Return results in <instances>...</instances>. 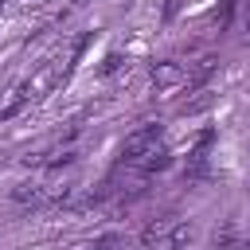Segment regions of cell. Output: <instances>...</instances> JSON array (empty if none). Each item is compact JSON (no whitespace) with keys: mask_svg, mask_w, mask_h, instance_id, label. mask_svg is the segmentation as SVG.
<instances>
[{"mask_svg":"<svg viewBox=\"0 0 250 250\" xmlns=\"http://www.w3.org/2000/svg\"><path fill=\"white\" fill-rule=\"evenodd\" d=\"M152 145H160V125H156V121H148V125H141V129H133V133L125 137V145H121V160L133 164V160H141Z\"/></svg>","mask_w":250,"mask_h":250,"instance_id":"1","label":"cell"},{"mask_svg":"<svg viewBox=\"0 0 250 250\" xmlns=\"http://www.w3.org/2000/svg\"><path fill=\"white\" fill-rule=\"evenodd\" d=\"M152 86L156 90H176V86H184L188 82V70L176 62V59H160V62H152Z\"/></svg>","mask_w":250,"mask_h":250,"instance_id":"2","label":"cell"},{"mask_svg":"<svg viewBox=\"0 0 250 250\" xmlns=\"http://www.w3.org/2000/svg\"><path fill=\"white\" fill-rule=\"evenodd\" d=\"M133 168L141 172V176H156V172H168L172 168V152L164 148V145H152L141 160H133Z\"/></svg>","mask_w":250,"mask_h":250,"instance_id":"3","label":"cell"},{"mask_svg":"<svg viewBox=\"0 0 250 250\" xmlns=\"http://www.w3.org/2000/svg\"><path fill=\"white\" fill-rule=\"evenodd\" d=\"M59 78H62V66H59V62H43V70H39V74L31 78V86H27V90H31V98H43Z\"/></svg>","mask_w":250,"mask_h":250,"instance_id":"4","label":"cell"},{"mask_svg":"<svg viewBox=\"0 0 250 250\" xmlns=\"http://www.w3.org/2000/svg\"><path fill=\"white\" fill-rule=\"evenodd\" d=\"M215 70H219V59H215V55H203V59H199V62L188 70V86L203 90V86H207V78H211Z\"/></svg>","mask_w":250,"mask_h":250,"instance_id":"5","label":"cell"},{"mask_svg":"<svg viewBox=\"0 0 250 250\" xmlns=\"http://www.w3.org/2000/svg\"><path fill=\"white\" fill-rule=\"evenodd\" d=\"M215 105V94L203 86V90H195V98H188L184 105H180V117H195V113H207Z\"/></svg>","mask_w":250,"mask_h":250,"instance_id":"6","label":"cell"},{"mask_svg":"<svg viewBox=\"0 0 250 250\" xmlns=\"http://www.w3.org/2000/svg\"><path fill=\"white\" fill-rule=\"evenodd\" d=\"M191 238H195V227L191 223H172V230L164 238V250H184V246H191Z\"/></svg>","mask_w":250,"mask_h":250,"instance_id":"7","label":"cell"},{"mask_svg":"<svg viewBox=\"0 0 250 250\" xmlns=\"http://www.w3.org/2000/svg\"><path fill=\"white\" fill-rule=\"evenodd\" d=\"M12 199L16 203H47V188H39V184H16L12 188Z\"/></svg>","mask_w":250,"mask_h":250,"instance_id":"8","label":"cell"},{"mask_svg":"<svg viewBox=\"0 0 250 250\" xmlns=\"http://www.w3.org/2000/svg\"><path fill=\"white\" fill-rule=\"evenodd\" d=\"M168 230H172V223H168V219H152V223L141 230V242H145V246H156V242H164V238H168Z\"/></svg>","mask_w":250,"mask_h":250,"instance_id":"9","label":"cell"},{"mask_svg":"<svg viewBox=\"0 0 250 250\" xmlns=\"http://www.w3.org/2000/svg\"><path fill=\"white\" fill-rule=\"evenodd\" d=\"M23 102H27V86H16V90H12V98H8V105L0 109V121H8V117H16V113L23 109Z\"/></svg>","mask_w":250,"mask_h":250,"instance_id":"10","label":"cell"},{"mask_svg":"<svg viewBox=\"0 0 250 250\" xmlns=\"http://www.w3.org/2000/svg\"><path fill=\"white\" fill-rule=\"evenodd\" d=\"M121 66H125V55H117V51H109V55L102 59V66H98V74H102V78H109V74H117Z\"/></svg>","mask_w":250,"mask_h":250,"instance_id":"11","label":"cell"},{"mask_svg":"<svg viewBox=\"0 0 250 250\" xmlns=\"http://www.w3.org/2000/svg\"><path fill=\"white\" fill-rule=\"evenodd\" d=\"M180 8H184V0H164V12H160V20H164V23H172V20L180 16Z\"/></svg>","mask_w":250,"mask_h":250,"instance_id":"12","label":"cell"},{"mask_svg":"<svg viewBox=\"0 0 250 250\" xmlns=\"http://www.w3.org/2000/svg\"><path fill=\"white\" fill-rule=\"evenodd\" d=\"M234 250H250V238H242V242H238V246H234Z\"/></svg>","mask_w":250,"mask_h":250,"instance_id":"13","label":"cell"},{"mask_svg":"<svg viewBox=\"0 0 250 250\" xmlns=\"http://www.w3.org/2000/svg\"><path fill=\"white\" fill-rule=\"evenodd\" d=\"M4 4H8V0H0V8H4Z\"/></svg>","mask_w":250,"mask_h":250,"instance_id":"14","label":"cell"}]
</instances>
